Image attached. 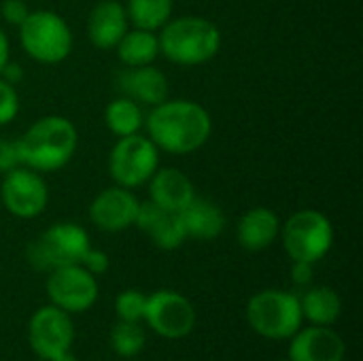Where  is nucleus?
<instances>
[{
    "instance_id": "6e6552de",
    "label": "nucleus",
    "mask_w": 363,
    "mask_h": 361,
    "mask_svg": "<svg viewBox=\"0 0 363 361\" xmlns=\"http://www.w3.org/2000/svg\"><path fill=\"white\" fill-rule=\"evenodd\" d=\"M157 168L160 149L149 136L143 134L121 136L108 155V172L113 181L125 189H134L149 183Z\"/></svg>"
},
{
    "instance_id": "6ab92c4d",
    "label": "nucleus",
    "mask_w": 363,
    "mask_h": 361,
    "mask_svg": "<svg viewBox=\"0 0 363 361\" xmlns=\"http://www.w3.org/2000/svg\"><path fill=\"white\" fill-rule=\"evenodd\" d=\"M281 234V219L272 209L255 206L247 211L236 228V238L247 251L268 249Z\"/></svg>"
},
{
    "instance_id": "f3484780",
    "label": "nucleus",
    "mask_w": 363,
    "mask_h": 361,
    "mask_svg": "<svg viewBox=\"0 0 363 361\" xmlns=\"http://www.w3.org/2000/svg\"><path fill=\"white\" fill-rule=\"evenodd\" d=\"M128 13L119 0H100L87 19V36L98 49H113L128 32Z\"/></svg>"
},
{
    "instance_id": "72a5a7b5",
    "label": "nucleus",
    "mask_w": 363,
    "mask_h": 361,
    "mask_svg": "<svg viewBox=\"0 0 363 361\" xmlns=\"http://www.w3.org/2000/svg\"><path fill=\"white\" fill-rule=\"evenodd\" d=\"M49 361H79L77 357H72L70 355V351L68 353H62V355H57V357H53V360H49Z\"/></svg>"
},
{
    "instance_id": "393cba45",
    "label": "nucleus",
    "mask_w": 363,
    "mask_h": 361,
    "mask_svg": "<svg viewBox=\"0 0 363 361\" xmlns=\"http://www.w3.org/2000/svg\"><path fill=\"white\" fill-rule=\"evenodd\" d=\"M111 345L121 357H134L145 347V332L136 321H119L113 328Z\"/></svg>"
},
{
    "instance_id": "dca6fc26",
    "label": "nucleus",
    "mask_w": 363,
    "mask_h": 361,
    "mask_svg": "<svg viewBox=\"0 0 363 361\" xmlns=\"http://www.w3.org/2000/svg\"><path fill=\"white\" fill-rule=\"evenodd\" d=\"M117 85L121 94L136 104L157 106L160 102L168 100V79L160 68L151 64L121 70L117 77Z\"/></svg>"
},
{
    "instance_id": "c756f323",
    "label": "nucleus",
    "mask_w": 363,
    "mask_h": 361,
    "mask_svg": "<svg viewBox=\"0 0 363 361\" xmlns=\"http://www.w3.org/2000/svg\"><path fill=\"white\" fill-rule=\"evenodd\" d=\"M0 13H2V19L9 21L11 26H21L30 11L23 0H4L0 6Z\"/></svg>"
},
{
    "instance_id": "423d86ee",
    "label": "nucleus",
    "mask_w": 363,
    "mask_h": 361,
    "mask_svg": "<svg viewBox=\"0 0 363 361\" xmlns=\"http://www.w3.org/2000/svg\"><path fill=\"white\" fill-rule=\"evenodd\" d=\"M283 247L294 262L315 264L328 255L334 243L332 221L313 209L298 211L281 226Z\"/></svg>"
},
{
    "instance_id": "aec40b11",
    "label": "nucleus",
    "mask_w": 363,
    "mask_h": 361,
    "mask_svg": "<svg viewBox=\"0 0 363 361\" xmlns=\"http://www.w3.org/2000/svg\"><path fill=\"white\" fill-rule=\"evenodd\" d=\"M181 219L187 238H196V240H213L225 228L223 211L215 202L198 196L181 211Z\"/></svg>"
},
{
    "instance_id": "4468645a",
    "label": "nucleus",
    "mask_w": 363,
    "mask_h": 361,
    "mask_svg": "<svg viewBox=\"0 0 363 361\" xmlns=\"http://www.w3.org/2000/svg\"><path fill=\"white\" fill-rule=\"evenodd\" d=\"M134 226L143 230L153 240V245H157L164 251H172L187 240L181 213L162 209L151 200L140 202Z\"/></svg>"
},
{
    "instance_id": "f8f14e48",
    "label": "nucleus",
    "mask_w": 363,
    "mask_h": 361,
    "mask_svg": "<svg viewBox=\"0 0 363 361\" xmlns=\"http://www.w3.org/2000/svg\"><path fill=\"white\" fill-rule=\"evenodd\" d=\"M28 338L32 351L40 360L49 361L62 353H68L74 340V326L66 311L57 306H43L38 309L28 328Z\"/></svg>"
},
{
    "instance_id": "39448f33",
    "label": "nucleus",
    "mask_w": 363,
    "mask_h": 361,
    "mask_svg": "<svg viewBox=\"0 0 363 361\" xmlns=\"http://www.w3.org/2000/svg\"><path fill=\"white\" fill-rule=\"evenodd\" d=\"M247 319L259 336L270 340H285L300 330L304 317L300 300L294 294L266 289L249 300Z\"/></svg>"
},
{
    "instance_id": "4be33fe9",
    "label": "nucleus",
    "mask_w": 363,
    "mask_h": 361,
    "mask_svg": "<svg viewBox=\"0 0 363 361\" xmlns=\"http://www.w3.org/2000/svg\"><path fill=\"white\" fill-rule=\"evenodd\" d=\"M302 317L315 326H332L342 313L340 296L330 287H313L300 300Z\"/></svg>"
},
{
    "instance_id": "b1692460",
    "label": "nucleus",
    "mask_w": 363,
    "mask_h": 361,
    "mask_svg": "<svg viewBox=\"0 0 363 361\" xmlns=\"http://www.w3.org/2000/svg\"><path fill=\"white\" fill-rule=\"evenodd\" d=\"M128 19L140 30H160L172 19V0H128Z\"/></svg>"
},
{
    "instance_id": "ddd939ff",
    "label": "nucleus",
    "mask_w": 363,
    "mask_h": 361,
    "mask_svg": "<svg viewBox=\"0 0 363 361\" xmlns=\"http://www.w3.org/2000/svg\"><path fill=\"white\" fill-rule=\"evenodd\" d=\"M140 202L136 196L125 189V187H108L100 191L91 206H89V217L96 223V228L104 232H121L125 228H132L138 215Z\"/></svg>"
},
{
    "instance_id": "5701e85b",
    "label": "nucleus",
    "mask_w": 363,
    "mask_h": 361,
    "mask_svg": "<svg viewBox=\"0 0 363 361\" xmlns=\"http://www.w3.org/2000/svg\"><path fill=\"white\" fill-rule=\"evenodd\" d=\"M104 121L106 128L117 136H130V134H138V130L145 126V117H143V109L140 104H136L134 100H130L128 96L115 98L106 111H104Z\"/></svg>"
},
{
    "instance_id": "7c9ffc66",
    "label": "nucleus",
    "mask_w": 363,
    "mask_h": 361,
    "mask_svg": "<svg viewBox=\"0 0 363 361\" xmlns=\"http://www.w3.org/2000/svg\"><path fill=\"white\" fill-rule=\"evenodd\" d=\"M291 279L296 285H308L313 281V264L308 262H294Z\"/></svg>"
},
{
    "instance_id": "1a4fd4ad",
    "label": "nucleus",
    "mask_w": 363,
    "mask_h": 361,
    "mask_svg": "<svg viewBox=\"0 0 363 361\" xmlns=\"http://www.w3.org/2000/svg\"><path fill=\"white\" fill-rule=\"evenodd\" d=\"M149 328L168 340H179L191 334L196 326L194 304L177 291H155L147 296L145 317Z\"/></svg>"
},
{
    "instance_id": "f03ea898",
    "label": "nucleus",
    "mask_w": 363,
    "mask_h": 361,
    "mask_svg": "<svg viewBox=\"0 0 363 361\" xmlns=\"http://www.w3.org/2000/svg\"><path fill=\"white\" fill-rule=\"evenodd\" d=\"M79 134L70 119L47 115L36 119L21 138H17L21 166L36 172L64 168L77 151Z\"/></svg>"
},
{
    "instance_id": "7ed1b4c3",
    "label": "nucleus",
    "mask_w": 363,
    "mask_h": 361,
    "mask_svg": "<svg viewBox=\"0 0 363 361\" xmlns=\"http://www.w3.org/2000/svg\"><path fill=\"white\" fill-rule=\"evenodd\" d=\"M157 38L160 53L181 66L204 64L213 60L221 49L219 28L211 19L196 15L168 19L162 26V34Z\"/></svg>"
},
{
    "instance_id": "9b49d317",
    "label": "nucleus",
    "mask_w": 363,
    "mask_h": 361,
    "mask_svg": "<svg viewBox=\"0 0 363 361\" xmlns=\"http://www.w3.org/2000/svg\"><path fill=\"white\" fill-rule=\"evenodd\" d=\"M47 296L53 306L66 313H83L98 300V283L94 274L79 264L60 266L49 272Z\"/></svg>"
},
{
    "instance_id": "f257e3e1",
    "label": "nucleus",
    "mask_w": 363,
    "mask_h": 361,
    "mask_svg": "<svg viewBox=\"0 0 363 361\" xmlns=\"http://www.w3.org/2000/svg\"><path fill=\"white\" fill-rule=\"evenodd\" d=\"M147 132L160 151L187 155L206 145L213 132L208 111L194 100H164L149 113Z\"/></svg>"
},
{
    "instance_id": "2eb2a0df",
    "label": "nucleus",
    "mask_w": 363,
    "mask_h": 361,
    "mask_svg": "<svg viewBox=\"0 0 363 361\" xmlns=\"http://www.w3.org/2000/svg\"><path fill=\"white\" fill-rule=\"evenodd\" d=\"M347 353L345 340L330 326H313L291 336L289 361H342Z\"/></svg>"
},
{
    "instance_id": "473e14b6",
    "label": "nucleus",
    "mask_w": 363,
    "mask_h": 361,
    "mask_svg": "<svg viewBox=\"0 0 363 361\" xmlns=\"http://www.w3.org/2000/svg\"><path fill=\"white\" fill-rule=\"evenodd\" d=\"M6 62H9V38L2 32V28H0V70L4 68Z\"/></svg>"
},
{
    "instance_id": "20e7f679",
    "label": "nucleus",
    "mask_w": 363,
    "mask_h": 361,
    "mask_svg": "<svg viewBox=\"0 0 363 361\" xmlns=\"http://www.w3.org/2000/svg\"><path fill=\"white\" fill-rule=\"evenodd\" d=\"M23 51L40 64H60L72 51V32L53 11H30L19 26Z\"/></svg>"
},
{
    "instance_id": "2f4dec72",
    "label": "nucleus",
    "mask_w": 363,
    "mask_h": 361,
    "mask_svg": "<svg viewBox=\"0 0 363 361\" xmlns=\"http://www.w3.org/2000/svg\"><path fill=\"white\" fill-rule=\"evenodd\" d=\"M0 79H4V81H6V83H11V85H17V83L23 79V70H21L17 64L6 62V64H4V68L0 70Z\"/></svg>"
},
{
    "instance_id": "cd10ccee",
    "label": "nucleus",
    "mask_w": 363,
    "mask_h": 361,
    "mask_svg": "<svg viewBox=\"0 0 363 361\" xmlns=\"http://www.w3.org/2000/svg\"><path fill=\"white\" fill-rule=\"evenodd\" d=\"M17 166H21L17 140H6L0 136V174H6Z\"/></svg>"
},
{
    "instance_id": "f704fd0d",
    "label": "nucleus",
    "mask_w": 363,
    "mask_h": 361,
    "mask_svg": "<svg viewBox=\"0 0 363 361\" xmlns=\"http://www.w3.org/2000/svg\"><path fill=\"white\" fill-rule=\"evenodd\" d=\"M287 361H289V360H287Z\"/></svg>"
},
{
    "instance_id": "9d476101",
    "label": "nucleus",
    "mask_w": 363,
    "mask_h": 361,
    "mask_svg": "<svg viewBox=\"0 0 363 361\" xmlns=\"http://www.w3.org/2000/svg\"><path fill=\"white\" fill-rule=\"evenodd\" d=\"M0 200L4 209L19 219L38 217L49 202L47 183L36 170L17 166L4 174L0 185Z\"/></svg>"
},
{
    "instance_id": "bb28decb",
    "label": "nucleus",
    "mask_w": 363,
    "mask_h": 361,
    "mask_svg": "<svg viewBox=\"0 0 363 361\" xmlns=\"http://www.w3.org/2000/svg\"><path fill=\"white\" fill-rule=\"evenodd\" d=\"M19 113V96L15 91V85L0 79V126L11 123Z\"/></svg>"
},
{
    "instance_id": "412c9836",
    "label": "nucleus",
    "mask_w": 363,
    "mask_h": 361,
    "mask_svg": "<svg viewBox=\"0 0 363 361\" xmlns=\"http://www.w3.org/2000/svg\"><path fill=\"white\" fill-rule=\"evenodd\" d=\"M117 55L128 68L147 66L153 64V60L160 55V38L151 30H128L123 38L117 43Z\"/></svg>"
},
{
    "instance_id": "a211bd4d",
    "label": "nucleus",
    "mask_w": 363,
    "mask_h": 361,
    "mask_svg": "<svg viewBox=\"0 0 363 361\" xmlns=\"http://www.w3.org/2000/svg\"><path fill=\"white\" fill-rule=\"evenodd\" d=\"M149 194L151 202L174 213H181L196 198L194 183L177 168H157L149 179Z\"/></svg>"
},
{
    "instance_id": "a878e982",
    "label": "nucleus",
    "mask_w": 363,
    "mask_h": 361,
    "mask_svg": "<svg viewBox=\"0 0 363 361\" xmlns=\"http://www.w3.org/2000/svg\"><path fill=\"white\" fill-rule=\"evenodd\" d=\"M145 306H147V296L136 289L121 291L115 300V313H117L119 321L140 323L145 317Z\"/></svg>"
},
{
    "instance_id": "0eeeda50",
    "label": "nucleus",
    "mask_w": 363,
    "mask_h": 361,
    "mask_svg": "<svg viewBox=\"0 0 363 361\" xmlns=\"http://www.w3.org/2000/svg\"><path fill=\"white\" fill-rule=\"evenodd\" d=\"M89 236L81 226L62 221L47 228L28 247V262L34 270L51 272L60 266L79 264L89 249Z\"/></svg>"
},
{
    "instance_id": "c85d7f7f",
    "label": "nucleus",
    "mask_w": 363,
    "mask_h": 361,
    "mask_svg": "<svg viewBox=\"0 0 363 361\" xmlns=\"http://www.w3.org/2000/svg\"><path fill=\"white\" fill-rule=\"evenodd\" d=\"M79 266H83L87 272H91L94 277L96 274H102V272H106L108 270V255L106 253H102V251H98V249H87L85 251V255L81 257V262H79Z\"/></svg>"
}]
</instances>
